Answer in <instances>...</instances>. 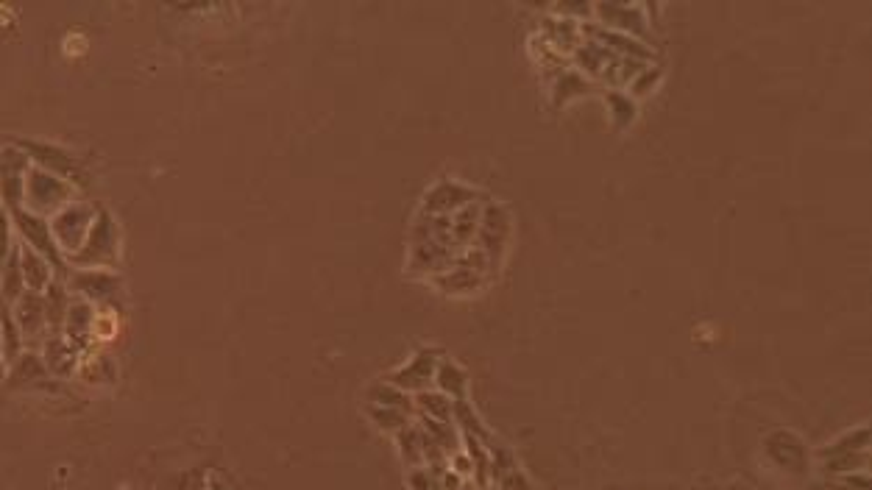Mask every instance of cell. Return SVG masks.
Instances as JSON below:
<instances>
[{
	"label": "cell",
	"mask_w": 872,
	"mask_h": 490,
	"mask_svg": "<svg viewBox=\"0 0 872 490\" xmlns=\"http://www.w3.org/2000/svg\"><path fill=\"white\" fill-rule=\"evenodd\" d=\"M87 245L90 248L81 251L79 259H98V262H104L106 257H115V251H118V229H115V223H112V218L106 212H101V218L95 220Z\"/></svg>",
	"instance_id": "1"
},
{
	"label": "cell",
	"mask_w": 872,
	"mask_h": 490,
	"mask_svg": "<svg viewBox=\"0 0 872 490\" xmlns=\"http://www.w3.org/2000/svg\"><path fill=\"white\" fill-rule=\"evenodd\" d=\"M67 187L56 176H48L42 170H28V198L37 204H56L65 198Z\"/></svg>",
	"instance_id": "2"
},
{
	"label": "cell",
	"mask_w": 872,
	"mask_h": 490,
	"mask_svg": "<svg viewBox=\"0 0 872 490\" xmlns=\"http://www.w3.org/2000/svg\"><path fill=\"white\" fill-rule=\"evenodd\" d=\"M17 215V223H20V229L37 243V248H42L45 254L51 259H56L59 262V251H56V245H53V237L48 234V226L42 223L37 215H28V212H14Z\"/></svg>",
	"instance_id": "3"
},
{
	"label": "cell",
	"mask_w": 872,
	"mask_h": 490,
	"mask_svg": "<svg viewBox=\"0 0 872 490\" xmlns=\"http://www.w3.org/2000/svg\"><path fill=\"white\" fill-rule=\"evenodd\" d=\"M45 307H42L40 296H23V301H20V312H17V321L23 323V332H37L42 326V321H45Z\"/></svg>",
	"instance_id": "4"
},
{
	"label": "cell",
	"mask_w": 872,
	"mask_h": 490,
	"mask_svg": "<svg viewBox=\"0 0 872 490\" xmlns=\"http://www.w3.org/2000/svg\"><path fill=\"white\" fill-rule=\"evenodd\" d=\"M0 321H3V329H6V335H3V362H14L17 354H20V335L14 329V321L9 310H6V304H0Z\"/></svg>",
	"instance_id": "5"
},
{
	"label": "cell",
	"mask_w": 872,
	"mask_h": 490,
	"mask_svg": "<svg viewBox=\"0 0 872 490\" xmlns=\"http://www.w3.org/2000/svg\"><path fill=\"white\" fill-rule=\"evenodd\" d=\"M92 323V312L87 304H73L70 315H67V335L76 343V337L87 335V326Z\"/></svg>",
	"instance_id": "6"
},
{
	"label": "cell",
	"mask_w": 872,
	"mask_h": 490,
	"mask_svg": "<svg viewBox=\"0 0 872 490\" xmlns=\"http://www.w3.org/2000/svg\"><path fill=\"white\" fill-rule=\"evenodd\" d=\"M26 268H23V273H26V279L31 282V290H40V287H45V282H48V271H45V262H42L37 254H26V262H23Z\"/></svg>",
	"instance_id": "7"
},
{
	"label": "cell",
	"mask_w": 872,
	"mask_h": 490,
	"mask_svg": "<svg viewBox=\"0 0 872 490\" xmlns=\"http://www.w3.org/2000/svg\"><path fill=\"white\" fill-rule=\"evenodd\" d=\"M20 276H23V271H20V265H17V251L12 254V265H9V271H6V282H3V293H6V298H17V287H20Z\"/></svg>",
	"instance_id": "8"
},
{
	"label": "cell",
	"mask_w": 872,
	"mask_h": 490,
	"mask_svg": "<svg viewBox=\"0 0 872 490\" xmlns=\"http://www.w3.org/2000/svg\"><path fill=\"white\" fill-rule=\"evenodd\" d=\"M0 346H3V337H0ZM0 374H3V354H0Z\"/></svg>",
	"instance_id": "9"
}]
</instances>
